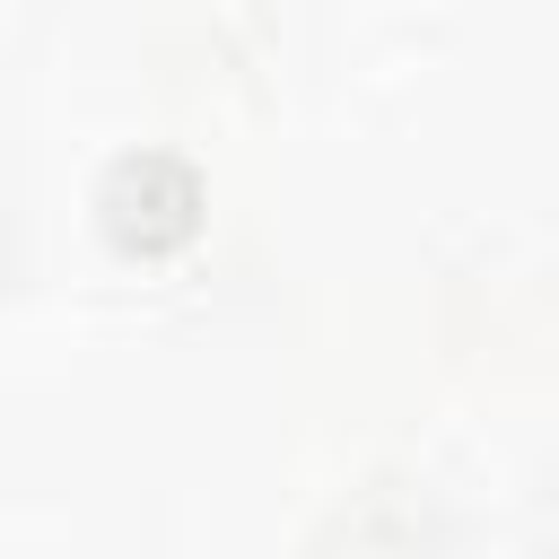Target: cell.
<instances>
[{
    "mask_svg": "<svg viewBox=\"0 0 559 559\" xmlns=\"http://www.w3.org/2000/svg\"><path fill=\"white\" fill-rule=\"evenodd\" d=\"M105 210L122 245H175L192 227V175L175 157H122L105 183Z\"/></svg>",
    "mask_w": 559,
    "mask_h": 559,
    "instance_id": "obj_1",
    "label": "cell"
}]
</instances>
